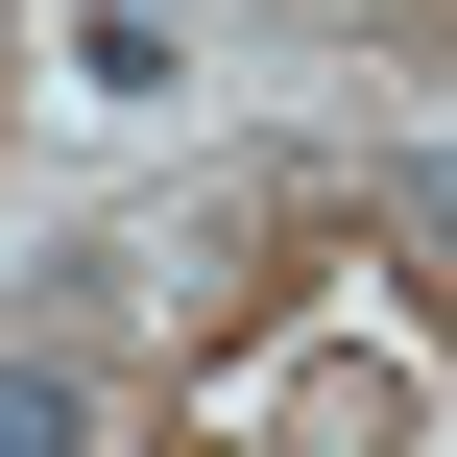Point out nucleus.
Masks as SVG:
<instances>
[{
    "label": "nucleus",
    "mask_w": 457,
    "mask_h": 457,
    "mask_svg": "<svg viewBox=\"0 0 457 457\" xmlns=\"http://www.w3.org/2000/svg\"><path fill=\"white\" fill-rule=\"evenodd\" d=\"M72 48H96V96H169V0H72Z\"/></svg>",
    "instance_id": "f257e3e1"
},
{
    "label": "nucleus",
    "mask_w": 457,
    "mask_h": 457,
    "mask_svg": "<svg viewBox=\"0 0 457 457\" xmlns=\"http://www.w3.org/2000/svg\"><path fill=\"white\" fill-rule=\"evenodd\" d=\"M72 434H96V410H72V361L24 337V361H0V457H72Z\"/></svg>",
    "instance_id": "f03ea898"
}]
</instances>
